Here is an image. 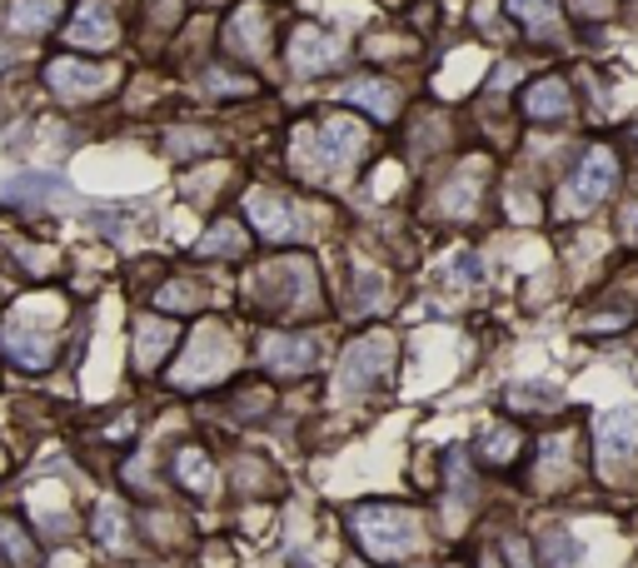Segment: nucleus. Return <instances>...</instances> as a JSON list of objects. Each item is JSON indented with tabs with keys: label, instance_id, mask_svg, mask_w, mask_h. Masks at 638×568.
<instances>
[{
	"label": "nucleus",
	"instance_id": "f257e3e1",
	"mask_svg": "<svg viewBox=\"0 0 638 568\" xmlns=\"http://www.w3.org/2000/svg\"><path fill=\"white\" fill-rule=\"evenodd\" d=\"M344 529H349V544L375 568H409L434 548L429 514L414 504H394V498H369V504L344 509Z\"/></svg>",
	"mask_w": 638,
	"mask_h": 568
},
{
	"label": "nucleus",
	"instance_id": "f03ea898",
	"mask_svg": "<svg viewBox=\"0 0 638 568\" xmlns=\"http://www.w3.org/2000/svg\"><path fill=\"white\" fill-rule=\"evenodd\" d=\"M593 479L603 489L638 484V409H609L593 419Z\"/></svg>",
	"mask_w": 638,
	"mask_h": 568
},
{
	"label": "nucleus",
	"instance_id": "7ed1b4c3",
	"mask_svg": "<svg viewBox=\"0 0 638 568\" xmlns=\"http://www.w3.org/2000/svg\"><path fill=\"white\" fill-rule=\"evenodd\" d=\"M394 355H400V344H394L390 330L359 334V339L340 355L334 394H340V399H369L375 390H384V384H390V374H394Z\"/></svg>",
	"mask_w": 638,
	"mask_h": 568
},
{
	"label": "nucleus",
	"instance_id": "20e7f679",
	"mask_svg": "<svg viewBox=\"0 0 638 568\" xmlns=\"http://www.w3.org/2000/svg\"><path fill=\"white\" fill-rule=\"evenodd\" d=\"M56 324H60V305L46 295L15 305L11 324H5V355L21 369H46L56 355Z\"/></svg>",
	"mask_w": 638,
	"mask_h": 568
},
{
	"label": "nucleus",
	"instance_id": "39448f33",
	"mask_svg": "<svg viewBox=\"0 0 638 568\" xmlns=\"http://www.w3.org/2000/svg\"><path fill=\"white\" fill-rule=\"evenodd\" d=\"M324 359L319 349V334H290V330H270L260 339V365L270 369L274 379H309Z\"/></svg>",
	"mask_w": 638,
	"mask_h": 568
},
{
	"label": "nucleus",
	"instance_id": "423d86ee",
	"mask_svg": "<svg viewBox=\"0 0 638 568\" xmlns=\"http://www.w3.org/2000/svg\"><path fill=\"white\" fill-rule=\"evenodd\" d=\"M235 369V344H230L225 330H214V324H205L200 334H195V344H189V355L180 359L175 369V384L180 390H195V384H214L220 374H230Z\"/></svg>",
	"mask_w": 638,
	"mask_h": 568
},
{
	"label": "nucleus",
	"instance_id": "0eeeda50",
	"mask_svg": "<svg viewBox=\"0 0 638 568\" xmlns=\"http://www.w3.org/2000/svg\"><path fill=\"white\" fill-rule=\"evenodd\" d=\"M524 449H529V434H524V424H514V419H499V424H489L484 434L474 439V464L489 473H508L519 469Z\"/></svg>",
	"mask_w": 638,
	"mask_h": 568
},
{
	"label": "nucleus",
	"instance_id": "6e6552de",
	"mask_svg": "<svg viewBox=\"0 0 638 568\" xmlns=\"http://www.w3.org/2000/svg\"><path fill=\"white\" fill-rule=\"evenodd\" d=\"M614 189H618V155L609 150V145H593L579 160V170H574V205H579V210H593V205H603Z\"/></svg>",
	"mask_w": 638,
	"mask_h": 568
},
{
	"label": "nucleus",
	"instance_id": "1a4fd4ad",
	"mask_svg": "<svg viewBox=\"0 0 638 568\" xmlns=\"http://www.w3.org/2000/svg\"><path fill=\"white\" fill-rule=\"evenodd\" d=\"M340 55H344L340 36L319 30V25H299L295 36H290V46H284V60H290V71H295V75L330 71V65H340Z\"/></svg>",
	"mask_w": 638,
	"mask_h": 568
},
{
	"label": "nucleus",
	"instance_id": "9d476101",
	"mask_svg": "<svg viewBox=\"0 0 638 568\" xmlns=\"http://www.w3.org/2000/svg\"><path fill=\"white\" fill-rule=\"evenodd\" d=\"M274 274V289H270V305L280 309V314H305V309L319 305V274L309 260H290L280 264Z\"/></svg>",
	"mask_w": 638,
	"mask_h": 568
},
{
	"label": "nucleus",
	"instance_id": "9b49d317",
	"mask_svg": "<svg viewBox=\"0 0 638 568\" xmlns=\"http://www.w3.org/2000/svg\"><path fill=\"white\" fill-rule=\"evenodd\" d=\"M50 90L60 100H95V95H106L115 85V71L106 65H90V60H50Z\"/></svg>",
	"mask_w": 638,
	"mask_h": 568
},
{
	"label": "nucleus",
	"instance_id": "f8f14e48",
	"mask_svg": "<svg viewBox=\"0 0 638 568\" xmlns=\"http://www.w3.org/2000/svg\"><path fill=\"white\" fill-rule=\"evenodd\" d=\"M519 106H524V120H533V125H554V120L574 115V90H568L564 75H539V81L519 95Z\"/></svg>",
	"mask_w": 638,
	"mask_h": 568
},
{
	"label": "nucleus",
	"instance_id": "ddd939ff",
	"mask_svg": "<svg viewBox=\"0 0 638 568\" xmlns=\"http://www.w3.org/2000/svg\"><path fill=\"white\" fill-rule=\"evenodd\" d=\"M315 140H319V155H324L330 165H349V160L365 150V125H359L355 115L330 110V115L315 125Z\"/></svg>",
	"mask_w": 638,
	"mask_h": 568
},
{
	"label": "nucleus",
	"instance_id": "4468645a",
	"mask_svg": "<svg viewBox=\"0 0 638 568\" xmlns=\"http://www.w3.org/2000/svg\"><path fill=\"white\" fill-rule=\"evenodd\" d=\"M225 46L235 50L240 60H265L270 55V11H265V5H240L230 30H225Z\"/></svg>",
	"mask_w": 638,
	"mask_h": 568
},
{
	"label": "nucleus",
	"instance_id": "2eb2a0df",
	"mask_svg": "<svg viewBox=\"0 0 638 568\" xmlns=\"http://www.w3.org/2000/svg\"><path fill=\"white\" fill-rule=\"evenodd\" d=\"M533 544V558H539V568H584V544L574 539V529L559 519H549L544 529L529 539Z\"/></svg>",
	"mask_w": 638,
	"mask_h": 568
},
{
	"label": "nucleus",
	"instance_id": "dca6fc26",
	"mask_svg": "<svg viewBox=\"0 0 638 568\" xmlns=\"http://www.w3.org/2000/svg\"><path fill=\"white\" fill-rule=\"evenodd\" d=\"M249 210V225L260 230L265 239H295V210H290V200L284 195H274V189H255L245 200Z\"/></svg>",
	"mask_w": 638,
	"mask_h": 568
},
{
	"label": "nucleus",
	"instance_id": "f3484780",
	"mask_svg": "<svg viewBox=\"0 0 638 568\" xmlns=\"http://www.w3.org/2000/svg\"><path fill=\"white\" fill-rule=\"evenodd\" d=\"M115 15L100 5V0H90V5H81V15L71 21V46H81V50H106V46H115Z\"/></svg>",
	"mask_w": 638,
	"mask_h": 568
},
{
	"label": "nucleus",
	"instance_id": "a211bd4d",
	"mask_svg": "<svg viewBox=\"0 0 638 568\" xmlns=\"http://www.w3.org/2000/svg\"><path fill=\"white\" fill-rule=\"evenodd\" d=\"M344 95L355 106H365L375 120H394V110H400V85L384 81V75H359V81L344 85Z\"/></svg>",
	"mask_w": 638,
	"mask_h": 568
},
{
	"label": "nucleus",
	"instance_id": "6ab92c4d",
	"mask_svg": "<svg viewBox=\"0 0 638 568\" xmlns=\"http://www.w3.org/2000/svg\"><path fill=\"white\" fill-rule=\"evenodd\" d=\"M170 344H175V324H170V320H155V314H145V320L135 324V365H140V369H155L160 359H165Z\"/></svg>",
	"mask_w": 638,
	"mask_h": 568
},
{
	"label": "nucleus",
	"instance_id": "aec40b11",
	"mask_svg": "<svg viewBox=\"0 0 638 568\" xmlns=\"http://www.w3.org/2000/svg\"><path fill=\"white\" fill-rule=\"evenodd\" d=\"M175 479L180 489H189V494H214V464L205 449H195V444H185V449L175 454Z\"/></svg>",
	"mask_w": 638,
	"mask_h": 568
},
{
	"label": "nucleus",
	"instance_id": "412c9836",
	"mask_svg": "<svg viewBox=\"0 0 638 568\" xmlns=\"http://www.w3.org/2000/svg\"><path fill=\"white\" fill-rule=\"evenodd\" d=\"M65 0H11V30L15 36H40L60 21Z\"/></svg>",
	"mask_w": 638,
	"mask_h": 568
},
{
	"label": "nucleus",
	"instance_id": "4be33fe9",
	"mask_svg": "<svg viewBox=\"0 0 638 568\" xmlns=\"http://www.w3.org/2000/svg\"><path fill=\"white\" fill-rule=\"evenodd\" d=\"M508 15H514L533 40H549L559 30V0H508Z\"/></svg>",
	"mask_w": 638,
	"mask_h": 568
},
{
	"label": "nucleus",
	"instance_id": "5701e85b",
	"mask_svg": "<svg viewBox=\"0 0 638 568\" xmlns=\"http://www.w3.org/2000/svg\"><path fill=\"white\" fill-rule=\"evenodd\" d=\"M95 539L110 548V554H125L131 548V519L120 509L115 498H100V509H95Z\"/></svg>",
	"mask_w": 638,
	"mask_h": 568
},
{
	"label": "nucleus",
	"instance_id": "b1692460",
	"mask_svg": "<svg viewBox=\"0 0 638 568\" xmlns=\"http://www.w3.org/2000/svg\"><path fill=\"white\" fill-rule=\"evenodd\" d=\"M0 189H5V200H50V195H71L65 180H56V175H21V180H11V185H0Z\"/></svg>",
	"mask_w": 638,
	"mask_h": 568
},
{
	"label": "nucleus",
	"instance_id": "393cba45",
	"mask_svg": "<svg viewBox=\"0 0 638 568\" xmlns=\"http://www.w3.org/2000/svg\"><path fill=\"white\" fill-rule=\"evenodd\" d=\"M30 509L40 514V523H46L50 533H71V509H65V494H50V489H36V498H30Z\"/></svg>",
	"mask_w": 638,
	"mask_h": 568
},
{
	"label": "nucleus",
	"instance_id": "a878e982",
	"mask_svg": "<svg viewBox=\"0 0 638 568\" xmlns=\"http://www.w3.org/2000/svg\"><path fill=\"white\" fill-rule=\"evenodd\" d=\"M508 404H514V409H524V415H554V409H559V394L549 390V384H514Z\"/></svg>",
	"mask_w": 638,
	"mask_h": 568
},
{
	"label": "nucleus",
	"instance_id": "bb28decb",
	"mask_svg": "<svg viewBox=\"0 0 638 568\" xmlns=\"http://www.w3.org/2000/svg\"><path fill=\"white\" fill-rule=\"evenodd\" d=\"M200 255H245V230H240L235 220H225V225H214L210 235L200 239Z\"/></svg>",
	"mask_w": 638,
	"mask_h": 568
},
{
	"label": "nucleus",
	"instance_id": "cd10ccee",
	"mask_svg": "<svg viewBox=\"0 0 638 568\" xmlns=\"http://www.w3.org/2000/svg\"><path fill=\"white\" fill-rule=\"evenodd\" d=\"M160 309H170V314H185V309H200V284H165L160 289Z\"/></svg>",
	"mask_w": 638,
	"mask_h": 568
},
{
	"label": "nucleus",
	"instance_id": "c85d7f7f",
	"mask_svg": "<svg viewBox=\"0 0 638 568\" xmlns=\"http://www.w3.org/2000/svg\"><path fill=\"white\" fill-rule=\"evenodd\" d=\"M170 150L175 155H210L214 150V135L210 131H170Z\"/></svg>",
	"mask_w": 638,
	"mask_h": 568
},
{
	"label": "nucleus",
	"instance_id": "c756f323",
	"mask_svg": "<svg viewBox=\"0 0 638 568\" xmlns=\"http://www.w3.org/2000/svg\"><path fill=\"white\" fill-rule=\"evenodd\" d=\"M499 554H504V568H539V558H533V544H524L519 533H504Z\"/></svg>",
	"mask_w": 638,
	"mask_h": 568
},
{
	"label": "nucleus",
	"instance_id": "7c9ffc66",
	"mask_svg": "<svg viewBox=\"0 0 638 568\" xmlns=\"http://www.w3.org/2000/svg\"><path fill=\"white\" fill-rule=\"evenodd\" d=\"M0 544H5V554H11L15 564H30V544H25V533L15 529V523L0 519Z\"/></svg>",
	"mask_w": 638,
	"mask_h": 568
},
{
	"label": "nucleus",
	"instance_id": "2f4dec72",
	"mask_svg": "<svg viewBox=\"0 0 638 568\" xmlns=\"http://www.w3.org/2000/svg\"><path fill=\"white\" fill-rule=\"evenodd\" d=\"M579 11L584 15H609L614 11V0H579Z\"/></svg>",
	"mask_w": 638,
	"mask_h": 568
},
{
	"label": "nucleus",
	"instance_id": "473e14b6",
	"mask_svg": "<svg viewBox=\"0 0 638 568\" xmlns=\"http://www.w3.org/2000/svg\"><path fill=\"white\" fill-rule=\"evenodd\" d=\"M634 230H638V200H634V205H624V235L634 239Z\"/></svg>",
	"mask_w": 638,
	"mask_h": 568
},
{
	"label": "nucleus",
	"instance_id": "72a5a7b5",
	"mask_svg": "<svg viewBox=\"0 0 638 568\" xmlns=\"http://www.w3.org/2000/svg\"><path fill=\"white\" fill-rule=\"evenodd\" d=\"M0 469H5V459H0Z\"/></svg>",
	"mask_w": 638,
	"mask_h": 568
}]
</instances>
